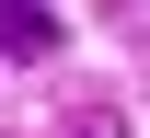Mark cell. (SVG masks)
I'll return each instance as SVG.
<instances>
[{"label": "cell", "mask_w": 150, "mask_h": 138, "mask_svg": "<svg viewBox=\"0 0 150 138\" xmlns=\"http://www.w3.org/2000/svg\"><path fill=\"white\" fill-rule=\"evenodd\" d=\"M69 138H127V127H115V115H81V127H69Z\"/></svg>", "instance_id": "7a4b0ae2"}, {"label": "cell", "mask_w": 150, "mask_h": 138, "mask_svg": "<svg viewBox=\"0 0 150 138\" xmlns=\"http://www.w3.org/2000/svg\"><path fill=\"white\" fill-rule=\"evenodd\" d=\"M0 58H58V12L46 0H0Z\"/></svg>", "instance_id": "6da1fadb"}]
</instances>
